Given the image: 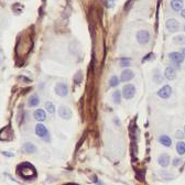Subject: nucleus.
I'll return each instance as SVG.
<instances>
[{"label":"nucleus","instance_id":"1","mask_svg":"<svg viewBox=\"0 0 185 185\" xmlns=\"http://www.w3.org/2000/svg\"><path fill=\"white\" fill-rule=\"evenodd\" d=\"M150 32L148 30H139L136 34V39L137 42L139 44H141V45H144V44H148L149 41H150Z\"/></svg>","mask_w":185,"mask_h":185},{"label":"nucleus","instance_id":"2","mask_svg":"<svg viewBox=\"0 0 185 185\" xmlns=\"http://www.w3.org/2000/svg\"><path fill=\"white\" fill-rule=\"evenodd\" d=\"M121 95L124 99H131V98H133L134 95H136V87H134L132 84H127V85H124V88H122Z\"/></svg>","mask_w":185,"mask_h":185},{"label":"nucleus","instance_id":"3","mask_svg":"<svg viewBox=\"0 0 185 185\" xmlns=\"http://www.w3.org/2000/svg\"><path fill=\"white\" fill-rule=\"evenodd\" d=\"M22 173H20V175L22 176L23 178H25V180H29V178H34L35 176V170H34V168L32 165H29V164H25V165L22 166Z\"/></svg>","mask_w":185,"mask_h":185},{"label":"nucleus","instance_id":"4","mask_svg":"<svg viewBox=\"0 0 185 185\" xmlns=\"http://www.w3.org/2000/svg\"><path fill=\"white\" fill-rule=\"evenodd\" d=\"M165 27L169 32L171 33H175L180 30V22L176 19H168L165 22Z\"/></svg>","mask_w":185,"mask_h":185},{"label":"nucleus","instance_id":"5","mask_svg":"<svg viewBox=\"0 0 185 185\" xmlns=\"http://www.w3.org/2000/svg\"><path fill=\"white\" fill-rule=\"evenodd\" d=\"M54 90H55L56 95L61 96V97H65L68 95V87L64 83H57L54 87Z\"/></svg>","mask_w":185,"mask_h":185},{"label":"nucleus","instance_id":"6","mask_svg":"<svg viewBox=\"0 0 185 185\" xmlns=\"http://www.w3.org/2000/svg\"><path fill=\"white\" fill-rule=\"evenodd\" d=\"M35 133H37V136H39L40 138H43L46 141L49 140L47 137H50V133L47 131V129L45 128V126H43L42 124H37V127H35Z\"/></svg>","mask_w":185,"mask_h":185},{"label":"nucleus","instance_id":"7","mask_svg":"<svg viewBox=\"0 0 185 185\" xmlns=\"http://www.w3.org/2000/svg\"><path fill=\"white\" fill-rule=\"evenodd\" d=\"M171 95H172V88L170 85H164L158 92V96L162 99H168V98H170Z\"/></svg>","mask_w":185,"mask_h":185},{"label":"nucleus","instance_id":"8","mask_svg":"<svg viewBox=\"0 0 185 185\" xmlns=\"http://www.w3.org/2000/svg\"><path fill=\"white\" fill-rule=\"evenodd\" d=\"M168 56H169V59H170L173 63H175L176 65L182 64L183 61L185 60L184 56H183V54L180 53V52H171V53H169Z\"/></svg>","mask_w":185,"mask_h":185},{"label":"nucleus","instance_id":"9","mask_svg":"<svg viewBox=\"0 0 185 185\" xmlns=\"http://www.w3.org/2000/svg\"><path fill=\"white\" fill-rule=\"evenodd\" d=\"M59 115L60 117L63 118V119H71L72 118V110L70 107L67 106H61L59 108Z\"/></svg>","mask_w":185,"mask_h":185},{"label":"nucleus","instance_id":"10","mask_svg":"<svg viewBox=\"0 0 185 185\" xmlns=\"http://www.w3.org/2000/svg\"><path fill=\"white\" fill-rule=\"evenodd\" d=\"M133 77H134L133 71L128 67V68H124V71L121 72V75H120V80H121V82H129V80H131Z\"/></svg>","mask_w":185,"mask_h":185},{"label":"nucleus","instance_id":"11","mask_svg":"<svg viewBox=\"0 0 185 185\" xmlns=\"http://www.w3.org/2000/svg\"><path fill=\"white\" fill-rule=\"evenodd\" d=\"M164 76H165L166 79L169 80H173L176 78V70L172 66H168L164 71Z\"/></svg>","mask_w":185,"mask_h":185},{"label":"nucleus","instance_id":"12","mask_svg":"<svg viewBox=\"0 0 185 185\" xmlns=\"http://www.w3.org/2000/svg\"><path fill=\"white\" fill-rule=\"evenodd\" d=\"M170 160H171L170 156L166 153H163L158 158V163L160 164L161 166L166 168V166H169V164H170Z\"/></svg>","mask_w":185,"mask_h":185},{"label":"nucleus","instance_id":"13","mask_svg":"<svg viewBox=\"0 0 185 185\" xmlns=\"http://www.w3.org/2000/svg\"><path fill=\"white\" fill-rule=\"evenodd\" d=\"M183 6H184L183 0H171V8L174 11H181L183 9Z\"/></svg>","mask_w":185,"mask_h":185},{"label":"nucleus","instance_id":"14","mask_svg":"<svg viewBox=\"0 0 185 185\" xmlns=\"http://www.w3.org/2000/svg\"><path fill=\"white\" fill-rule=\"evenodd\" d=\"M34 119L38 120V121H44L46 119L45 111L43 109H37L34 111Z\"/></svg>","mask_w":185,"mask_h":185},{"label":"nucleus","instance_id":"15","mask_svg":"<svg viewBox=\"0 0 185 185\" xmlns=\"http://www.w3.org/2000/svg\"><path fill=\"white\" fill-rule=\"evenodd\" d=\"M153 82L156 84H162L163 82V75L161 73V71L159 68H156L153 73Z\"/></svg>","mask_w":185,"mask_h":185},{"label":"nucleus","instance_id":"16","mask_svg":"<svg viewBox=\"0 0 185 185\" xmlns=\"http://www.w3.org/2000/svg\"><path fill=\"white\" fill-rule=\"evenodd\" d=\"M23 151L27 152V153H35V152H37V147L34 146L33 143L25 142V143L23 144Z\"/></svg>","mask_w":185,"mask_h":185},{"label":"nucleus","instance_id":"17","mask_svg":"<svg viewBox=\"0 0 185 185\" xmlns=\"http://www.w3.org/2000/svg\"><path fill=\"white\" fill-rule=\"evenodd\" d=\"M159 141H160V143H162L165 147H170L171 144H172V140H171L170 137L166 136V134H162V136L159 137Z\"/></svg>","mask_w":185,"mask_h":185},{"label":"nucleus","instance_id":"18","mask_svg":"<svg viewBox=\"0 0 185 185\" xmlns=\"http://www.w3.org/2000/svg\"><path fill=\"white\" fill-rule=\"evenodd\" d=\"M173 43L176 45H184L185 44V35L184 34H178L176 37L173 38Z\"/></svg>","mask_w":185,"mask_h":185},{"label":"nucleus","instance_id":"19","mask_svg":"<svg viewBox=\"0 0 185 185\" xmlns=\"http://www.w3.org/2000/svg\"><path fill=\"white\" fill-rule=\"evenodd\" d=\"M39 102H40V98L38 97L37 95H33L29 98V102H28V105H29L30 107H35V106L39 105Z\"/></svg>","mask_w":185,"mask_h":185},{"label":"nucleus","instance_id":"20","mask_svg":"<svg viewBox=\"0 0 185 185\" xmlns=\"http://www.w3.org/2000/svg\"><path fill=\"white\" fill-rule=\"evenodd\" d=\"M176 151L180 156H183L185 153V142L184 141H178L176 144Z\"/></svg>","mask_w":185,"mask_h":185},{"label":"nucleus","instance_id":"21","mask_svg":"<svg viewBox=\"0 0 185 185\" xmlns=\"http://www.w3.org/2000/svg\"><path fill=\"white\" fill-rule=\"evenodd\" d=\"M112 100L115 104H120L121 102V92L120 90H115L112 94Z\"/></svg>","mask_w":185,"mask_h":185},{"label":"nucleus","instance_id":"22","mask_svg":"<svg viewBox=\"0 0 185 185\" xmlns=\"http://www.w3.org/2000/svg\"><path fill=\"white\" fill-rule=\"evenodd\" d=\"M119 64L121 67L128 68L130 66V64H131V60L128 59V57H121V59L119 60Z\"/></svg>","mask_w":185,"mask_h":185},{"label":"nucleus","instance_id":"23","mask_svg":"<svg viewBox=\"0 0 185 185\" xmlns=\"http://www.w3.org/2000/svg\"><path fill=\"white\" fill-rule=\"evenodd\" d=\"M118 84H119V78H118L116 75H112L109 79L110 87H116V86H118Z\"/></svg>","mask_w":185,"mask_h":185},{"label":"nucleus","instance_id":"24","mask_svg":"<svg viewBox=\"0 0 185 185\" xmlns=\"http://www.w3.org/2000/svg\"><path fill=\"white\" fill-rule=\"evenodd\" d=\"M45 109L47 110L50 114H54V112H55V106H54L51 102H49L45 104Z\"/></svg>","mask_w":185,"mask_h":185},{"label":"nucleus","instance_id":"25","mask_svg":"<svg viewBox=\"0 0 185 185\" xmlns=\"http://www.w3.org/2000/svg\"><path fill=\"white\" fill-rule=\"evenodd\" d=\"M82 77H83V76H82V73H80V72H77V74L74 76V82H75V83H77V84L80 83Z\"/></svg>","mask_w":185,"mask_h":185},{"label":"nucleus","instance_id":"26","mask_svg":"<svg viewBox=\"0 0 185 185\" xmlns=\"http://www.w3.org/2000/svg\"><path fill=\"white\" fill-rule=\"evenodd\" d=\"M175 138L178 139V140H182V139L184 138V132L181 131V130H178V131L175 132Z\"/></svg>","mask_w":185,"mask_h":185},{"label":"nucleus","instance_id":"27","mask_svg":"<svg viewBox=\"0 0 185 185\" xmlns=\"http://www.w3.org/2000/svg\"><path fill=\"white\" fill-rule=\"evenodd\" d=\"M105 2H106V5H107V7L112 8L115 5V2H116V0H105Z\"/></svg>","mask_w":185,"mask_h":185},{"label":"nucleus","instance_id":"28","mask_svg":"<svg viewBox=\"0 0 185 185\" xmlns=\"http://www.w3.org/2000/svg\"><path fill=\"white\" fill-rule=\"evenodd\" d=\"M181 162H182V161H181V159H178V158L174 159V160H173V165H174V166H178L181 164Z\"/></svg>","mask_w":185,"mask_h":185},{"label":"nucleus","instance_id":"29","mask_svg":"<svg viewBox=\"0 0 185 185\" xmlns=\"http://www.w3.org/2000/svg\"><path fill=\"white\" fill-rule=\"evenodd\" d=\"M151 56H154V54L153 53H150V54H148L147 56H144V59H143V62H146V61H149V60H151L152 57Z\"/></svg>","mask_w":185,"mask_h":185},{"label":"nucleus","instance_id":"30","mask_svg":"<svg viewBox=\"0 0 185 185\" xmlns=\"http://www.w3.org/2000/svg\"><path fill=\"white\" fill-rule=\"evenodd\" d=\"M181 17H182V18H185V9H182V10H181Z\"/></svg>","mask_w":185,"mask_h":185},{"label":"nucleus","instance_id":"31","mask_svg":"<svg viewBox=\"0 0 185 185\" xmlns=\"http://www.w3.org/2000/svg\"><path fill=\"white\" fill-rule=\"evenodd\" d=\"M2 154H3V156H12V154L9 153V152H2Z\"/></svg>","mask_w":185,"mask_h":185},{"label":"nucleus","instance_id":"32","mask_svg":"<svg viewBox=\"0 0 185 185\" xmlns=\"http://www.w3.org/2000/svg\"><path fill=\"white\" fill-rule=\"evenodd\" d=\"M182 54H183V56H184V59H185V47L182 50Z\"/></svg>","mask_w":185,"mask_h":185},{"label":"nucleus","instance_id":"33","mask_svg":"<svg viewBox=\"0 0 185 185\" xmlns=\"http://www.w3.org/2000/svg\"><path fill=\"white\" fill-rule=\"evenodd\" d=\"M1 63H2V61H1V59H0V65H1Z\"/></svg>","mask_w":185,"mask_h":185},{"label":"nucleus","instance_id":"34","mask_svg":"<svg viewBox=\"0 0 185 185\" xmlns=\"http://www.w3.org/2000/svg\"><path fill=\"white\" fill-rule=\"evenodd\" d=\"M184 133H185V127H184Z\"/></svg>","mask_w":185,"mask_h":185},{"label":"nucleus","instance_id":"35","mask_svg":"<svg viewBox=\"0 0 185 185\" xmlns=\"http://www.w3.org/2000/svg\"><path fill=\"white\" fill-rule=\"evenodd\" d=\"M184 31H185V25H184Z\"/></svg>","mask_w":185,"mask_h":185}]
</instances>
